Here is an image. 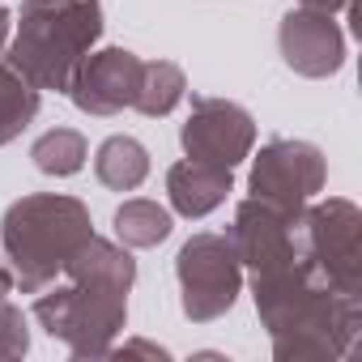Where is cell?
Listing matches in <instances>:
<instances>
[{
    "label": "cell",
    "mask_w": 362,
    "mask_h": 362,
    "mask_svg": "<svg viewBox=\"0 0 362 362\" xmlns=\"http://www.w3.org/2000/svg\"><path fill=\"white\" fill-rule=\"evenodd\" d=\"M328 179V162L320 153V145L298 141V136H277L269 145H260V153L252 158V179L247 188L252 197L286 209V214H303Z\"/></svg>",
    "instance_id": "cell-7"
},
{
    "label": "cell",
    "mask_w": 362,
    "mask_h": 362,
    "mask_svg": "<svg viewBox=\"0 0 362 362\" xmlns=\"http://www.w3.org/2000/svg\"><path fill=\"white\" fill-rule=\"evenodd\" d=\"M298 260L332 290L362 294V214L345 197L311 201L298 214Z\"/></svg>",
    "instance_id": "cell-5"
},
{
    "label": "cell",
    "mask_w": 362,
    "mask_h": 362,
    "mask_svg": "<svg viewBox=\"0 0 362 362\" xmlns=\"http://www.w3.org/2000/svg\"><path fill=\"white\" fill-rule=\"evenodd\" d=\"M30 158H35V166H39L43 175L64 179V175H77V170L86 166L90 145H86V136H81L77 128H52V132H43V136L30 145Z\"/></svg>",
    "instance_id": "cell-17"
},
{
    "label": "cell",
    "mask_w": 362,
    "mask_h": 362,
    "mask_svg": "<svg viewBox=\"0 0 362 362\" xmlns=\"http://www.w3.org/2000/svg\"><path fill=\"white\" fill-rule=\"evenodd\" d=\"M64 286H43L35 298V320L73 358L111 354L128 320V290L136 281V260L124 243L90 235L64 264Z\"/></svg>",
    "instance_id": "cell-1"
},
{
    "label": "cell",
    "mask_w": 362,
    "mask_h": 362,
    "mask_svg": "<svg viewBox=\"0 0 362 362\" xmlns=\"http://www.w3.org/2000/svg\"><path fill=\"white\" fill-rule=\"evenodd\" d=\"M230 192H235V170L230 166L184 158V162H175L166 170V197H170V205H175L179 218H205Z\"/></svg>",
    "instance_id": "cell-12"
},
{
    "label": "cell",
    "mask_w": 362,
    "mask_h": 362,
    "mask_svg": "<svg viewBox=\"0 0 362 362\" xmlns=\"http://www.w3.org/2000/svg\"><path fill=\"white\" fill-rule=\"evenodd\" d=\"M170 235V214L158 201L132 197L115 209V239L124 247H158Z\"/></svg>",
    "instance_id": "cell-16"
},
{
    "label": "cell",
    "mask_w": 362,
    "mask_h": 362,
    "mask_svg": "<svg viewBox=\"0 0 362 362\" xmlns=\"http://www.w3.org/2000/svg\"><path fill=\"white\" fill-rule=\"evenodd\" d=\"M141 69H145V60L136 52H128V47H98V52H90L77 64L69 98L86 115H119L136 98Z\"/></svg>",
    "instance_id": "cell-10"
},
{
    "label": "cell",
    "mask_w": 362,
    "mask_h": 362,
    "mask_svg": "<svg viewBox=\"0 0 362 362\" xmlns=\"http://www.w3.org/2000/svg\"><path fill=\"white\" fill-rule=\"evenodd\" d=\"M103 39L98 0H22L18 35L9 43V64L35 86L69 94L77 64Z\"/></svg>",
    "instance_id": "cell-4"
},
{
    "label": "cell",
    "mask_w": 362,
    "mask_h": 362,
    "mask_svg": "<svg viewBox=\"0 0 362 362\" xmlns=\"http://www.w3.org/2000/svg\"><path fill=\"white\" fill-rule=\"evenodd\" d=\"M188 94V77L179 64L170 60H145L141 69V86H136V98H132V111L149 115V119H162L170 115Z\"/></svg>",
    "instance_id": "cell-15"
},
{
    "label": "cell",
    "mask_w": 362,
    "mask_h": 362,
    "mask_svg": "<svg viewBox=\"0 0 362 362\" xmlns=\"http://www.w3.org/2000/svg\"><path fill=\"white\" fill-rule=\"evenodd\" d=\"M303 9H320V13H354V0H298Z\"/></svg>",
    "instance_id": "cell-19"
},
{
    "label": "cell",
    "mask_w": 362,
    "mask_h": 362,
    "mask_svg": "<svg viewBox=\"0 0 362 362\" xmlns=\"http://www.w3.org/2000/svg\"><path fill=\"white\" fill-rule=\"evenodd\" d=\"M30 349L26 311L13 298H0V358H22Z\"/></svg>",
    "instance_id": "cell-18"
},
{
    "label": "cell",
    "mask_w": 362,
    "mask_h": 362,
    "mask_svg": "<svg viewBox=\"0 0 362 362\" xmlns=\"http://www.w3.org/2000/svg\"><path fill=\"white\" fill-rule=\"evenodd\" d=\"M260 324L269 328L273 354L281 362L303 358H345L362 328V294H341L324 286L303 260L252 277Z\"/></svg>",
    "instance_id": "cell-2"
},
{
    "label": "cell",
    "mask_w": 362,
    "mask_h": 362,
    "mask_svg": "<svg viewBox=\"0 0 362 362\" xmlns=\"http://www.w3.org/2000/svg\"><path fill=\"white\" fill-rule=\"evenodd\" d=\"M43 107V90H35L9 60H0V145L18 141Z\"/></svg>",
    "instance_id": "cell-14"
},
{
    "label": "cell",
    "mask_w": 362,
    "mask_h": 362,
    "mask_svg": "<svg viewBox=\"0 0 362 362\" xmlns=\"http://www.w3.org/2000/svg\"><path fill=\"white\" fill-rule=\"evenodd\" d=\"M175 277H179V307H184V315L192 324H209L235 307L239 286H243V264L226 235L201 230L179 247Z\"/></svg>",
    "instance_id": "cell-6"
},
{
    "label": "cell",
    "mask_w": 362,
    "mask_h": 362,
    "mask_svg": "<svg viewBox=\"0 0 362 362\" xmlns=\"http://www.w3.org/2000/svg\"><path fill=\"white\" fill-rule=\"evenodd\" d=\"M9 30H13V18H9L5 5H0V56H5V47H9Z\"/></svg>",
    "instance_id": "cell-21"
},
{
    "label": "cell",
    "mask_w": 362,
    "mask_h": 362,
    "mask_svg": "<svg viewBox=\"0 0 362 362\" xmlns=\"http://www.w3.org/2000/svg\"><path fill=\"white\" fill-rule=\"evenodd\" d=\"M111 354H149V358H166V349H162V345H153V341H124L119 349L111 345Z\"/></svg>",
    "instance_id": "cell-20"
},
{
    "label": "cell",
    "mask_w": 362,
    "mask_h": 362,
    "mask_svg": "<svg viewBox=\"0 0 362 362\" xmlns=\"http://www.w3.org/2000/svg\"><path fill=\"white\" fill-rule=\"evenodd\" d=\"M239 264L260 277V273H273L290 260H298V214H286L260 197H247L239 209H235V222L226 230Z\"/></svg>",
    "instance_id": "cell-9"
},
{
    "label": "cell",
    "mask_w": 362,
    "mask_h": 362,
    "mask_svg": "<svg viewBox=\"0 0 362 362\" xmlns=\"http://www.w3.org/2000/svg\"><path fill=\"white\" fill-rule=\"evenodd\" d=\"M179 145H184V158L197 162H214V166H239L252 158L256 145V119L247 107L230 103V98H192L188 124L179 128Z\"/></svg>",
    "instance_id": "cell-8"
},
{
    "label": "cell",
    "mask_w": 362,
    "mask_h": 362,
    "mask_svg": "<svg viewBox=\"0 0 362 362\" xmlns=\"http://www.w3.org/2000/svg\"><path fill=\"white\" fill-rule=\"evenodd\" d=\"M94 175L111 192H136L149 175V149L136 136H107L94 153Z\"/></svg>",
    "instance_id": "cell-13"
},
{
    "label": "cell",
    "mask_w": 362,
    "mask_h": 362,
    "mask_svg": "<svg viewBox=\"0 0 362 362\" xmlns=\"http://www.w3.org/2000/svg\"><path fill=\"white\" fill-rule=\"evenodd\" d=\"M281 60L298 77H332L345 64V30L337 26V13L320 9H290L277 30Z\"/></svg>",
    "instance_id": "cell-11"
},
{
    "label": "cell",
    "mask_w": 362,
    "mask_h": 362,
    "mask_svg": "<svg viewBox=\"0 0 362 362\" xmlns=\"http://www.w3.org/2000/svg\"><path fill=\"white\" fill-rule=\"evenodd\" d=\"M90 235L94 222L77 197L30 192L13 201L5 209V222H0V243H5L13 286H22V294H39L64 273V264Z\"/></svg>",
    "instance_id": "cell-3"
},
{
    "label": "cell",
    "mask_w": 362,
    "mask_h": 362,
    "mask_svg": "<svg viewBox=\"0 0 362 362\" xmlns=\"http://www.w3.org/2000/svg\"><path fill=\"white\" fill-rule=\"evenodd\" d=\"M13 294V273H9V264H0V298H9Z\"/></svg>",
    "instance_id": "cell-22"
}]
</instances>
